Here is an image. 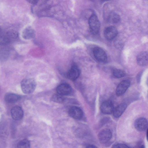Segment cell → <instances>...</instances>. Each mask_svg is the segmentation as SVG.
Returning <instances> with one entry per match:
<instances>
[{
	"mask_svg": "<svg viewBox=\"0 0 148 148\" xmlns=\"http://www.w3.org/2000/svg\"><path fill=\"white\" fill-rule=\"evenodd\" d=\"M36 84L35 81L32 78H26L21 82V87L23 92L25 94L32 93L35 89Z\"/></svg>",
	"mask_w": 148,
	"mask_h": 148,
	"instance_id": "1",
	"label": "cell"
},
{
	"mask_svg": "<svg viewBox=\"0 0 148 148\" xmlns=\"http://www.w3.org/2000/svg\"><path fill=\"white\" fill-rule=\"evenodd\" d=\"M88 23L91 33L94 34L98 33L100 29V24L97 15L92 14L89 17Z\"/></svg>",
	"mask_w": 148,
	"mask_h": 148,
	"instance_id": "2",
	"label": "cell"
},
{
	"mask_svg": "<svg viewBox=\"0 0 148 148\" xmlns=\"http://www.w3.org/2000/svg\"><path fill=\"white\" fill-rule=\"evenodd\" d=\"M112 134L111 130L106 128L101 130L98 134V138L100 143L105 144L108 142L111 139Z\"/></svg>",
	"mask_w": 148,
	"mask_h": 148,
	"instance_id": "3",
	"label": "cell"
},
{
	"mask_svg": "<svg viewBox=\"0 0 148 148\" xmlns=\"http://www.w3.org/2000/svg\"><path fill=\"white\" fill-rule=\"evenodd\" d=\"M93 53L95 57L99 62H104L107 60V56L105 52L101 48L95 47L93 49Z\"/></svg>",
	"mask_w": 148,
	"mask_h": 148,
	"instance_id": "4",
	"label": "cell"
},
{
	"mask_svg": "<svg viewBox=\"0 0 148 148\" xmlns=\"http://www.w3.org/2000/svg\"><path fill=\"white\" fill-rule=\"evenodd\" d=\"M130 81L128 80H125L121 81L116 88V95L119 96L123 95L130 86Z\"/></svg>",
	"mask_w": 148,
	"mask_h": 148,
	"instance_id": "5",
	"label": "cell"
},
{
	"mask_svg": "<svg viewBox=\"0 0 148 148\" xmlns=\"http://www.w3.org/2000/svg\"><path fill=\"white\" fill-rule=\"evenodd\" d=\"M100 109L102 113L107 114L112 113L114 109L112 103L109 100L103 101L101 104Z\"/></svg>",
	"mask_w": 148,
	"mask_h": 148,
	"instance_id": "6",
	"label": "cell"
},
{
	"mask_svg": "<svg viewBox=\"0 0 148 148\" xmlns=\"http://www.w3.org/2000/svg\"><path fill=\"white\" fill-rule=\"evenodd\" d=\"M148 123L147 119L144 117H140L136 119L134 123V126L136 129L140 132L145 130L147 127Z\"/></svg>",
	"mask_w": 148,
	"mask_h": 148,
	"instance_id": "7",
	"label": "cell"
},
{
	"mask_svg": "<svg viewBox=\"0 0 148 148\" xmlns=\"http://www.w3.org/2000/svg\"><path fill=\"white\" fill-rule=\"evenodd\" d=\"M12 118L14 120H19L21 119L23 116V111L21 108L18 106L13 107L10 111Z\"/></svg>",
	"mask_w": 148,
	"mask_h": 148,
	"instance_id": "8",
	"label": "cell"
},
{
	"mask_svg": "<svg viewBox=\"0 0 148 148\" xmlns=\"http://www.w3.org/2000/svg\"><path fill=\"white\" fill-rule=\"evenodd\" d=\"M72 90L70 85L66 83L60 84L56 88L57 93L63 96L69 95L71 92Z\"/></svg>",
	"mask_w": 148,
	"mask_h": 148,
	"instance_id": "9",
	"label": "cell"
},
{
	"mask_svg": "<svg viewBox=\"0 0 148 148\" xmlns=\"http://www.w3.org/2000/svg\"><path fill=\"white\" fill-rule=\"evenodd\" d=\"M104 34L106 39L108 40H111L116 37L118 34V31L114 27L110 26L105 29Z\"/></svg>",
	"mask_w": 148,
	"mask_h": 148,
	"instance_id": "10",
	"label": "cell"
},
{
	"mask_svg": "<svg viewBox=\"0 0 148 148\" xmlns=\"http://www.w3.org/2000/svg\"><path fill=\"white\" fill-rule=\"evenodd\" d=\"M80 74V71L75 65L73 66L68 71L67 77L69 79L73 81L77 79Z\"/></svg>",
	"mask_w": 148,
	"mask_h": 148,
	"instance_id": "11",
	"label": "cell"
},
{
	"mask_svg": "<svg viewBox=\"0 0 148 148\" xmlns=\"http://www.w3.org/2000/svg\"><path fill=\"white\" fill-rule=\"evenodd\" d=\"M69 114L71 117L76 119H81L83 116L82 110L77 106L71 107L69 110Z\"/></svg>",
	"mask_w": 148,
	"mask_h": 148,
	"instance_id": "12",
	"label": "cell"
},
{
	"mask_svg": "<svg viewBox=\"0 0 148 148\" xmlns=\"http://www.w3.org/2000/svg\"><path fill=\"white\" fill-rule=\"evenodd\" d=\"M148 53L146 51L140 53L137 56L136 61L138 64L140 66H145L148 64Z\"/></svg>",
	"mask_w": 148,
	"mask_h": 148,
	"instance_id": "13",
	"label": "cell"
},
{
	"mask_svg": "<svg viewBox=\"0 0 148 148\" xmlns=\"http://www.w3.org/2000/svg\"><path fill=\"white\" fill-rule=\"evenodd\" d=\"M126 107V105L124 103L118 105L113 110L112 112L115 118L119 117L125 110Z\"/></svg>",
	"mask_w": 148,
	"mask_h": 148,
	"instance_id": "14",
	"label": "cell"
},
{
	"mask_svg": "<svg viewBox=\"0 0 148 148\" xmlns=\"http://www.w3.org/2000/svg\"><path fill=\"white\" fill-rule=\"evenodd\" d=\"M21 98L20 95L12 93L7 94L4 97L5 101L10 103H15L19 100Z\"/></svg>",
	"mask_w": 148,
	"mask_h": 148,
	"instance_id": "15",
	"label": "cell"
},
{
	"mask_svg": "<svg viewBox=\"0 0 148 148\" xmlns=\"http://www.w3.org/2000/svg\"><path fill=\"white\" fill-rule=\"evenodd\" d=\"M22 36L25 39H30L33 38L35 36V32L31 27H27L23 31Z\"/></svg>",
	"mask_w": 148,
	"mask_h": 148,
	"instance_id": "16",
	"label": "cell"
},
{
	"mask_svg": "<svg viewBox=\"0 0 148 148\" xmlns=\"http://www.w3.org/2000/svg\"><path fill=\"white\" fill-rule=\"evenodd\" d=\"M107 19L109 22L115 23H118L120 21L121 18L118 14L115 12H111L108 14Z\"/></svg>",
	"mask_w": 148,
	"mask_h": 148,
	"instance_id": "17",
	"label": "cell"
},
{
	"mask_svg": "<svg viewBox=\"0 0 148 148\" xmlns=\"http://www.w3.org/2000/svg\"><path fill=\"white\" fill-rule=\"evenodd\" d=\"M9 56V50L5 48L0 49V61H5L8 58Z\"/></svg>",
	"mask_w": 148,
	"mask_h": 148,
	"instance_id": "18",
	"label": "cell"
},
{
	"mask_svg": "<svg viewBox=\"0 0 148 148\" xmlns=\"http://www.w3.org/2000/svg\"><path fill=\"white\" fill-rule=\"evenodd\" d=\"M30 147V143L26 139L22 140L17 144V147L19 148H27Z\"/></svg>",
	"mask_w": 148,
	"mask_h": 148,
	"instance_id": "19",
	"label": "cell"
},
{
	"mask_svg": "<svg viewBox=\"0 0 148 148\" xmlns=\"http://www.w3.org/2000/svg\"><path fill=\"white\" fill-rule=\"evenodd\" d=\"M114 76L116 78L123 77L125 75V72L123 71L118 69H114L112 72Z\"/></svg>",
	"mask_w": 148,
	"mask_h": 148,
	"instance_id": "20",
	"label": "cell"
},
{
	"mask_svg": "<svg viewBox=\"0 0 148 148\" xmlns=\"http://www.w3.org/2000/svg\"><path fill=\"white\" fill-rule=\"evenodd\" d=\"M52 100L55 102L62 103L64 101V98L63 96L57 93L55 94L53 96Z\"/></svg>",
	"mask_w": 148,
	"mask_h": 148,
	"instance_id": "21",
	"label": "cell"
},
{
	"mask_svg": "<svg viewBox=\"0 0 148 148\" xmlns=\"http://www.w3.org/2000/svg\"><path fill=\"white\" fill-rule=\"evenodd\" d=\"M10 39L8 36H0V45H7L10 42Z\"/></svg>",
	"mask_w": 148,
	"mask_h": 148,
	"instance_id": "22",
	"label": "cell"
},
{
	"mask_svg": "<svg viewBox=\"0 0 148 148\" xmlns=\"http://www.w3.org/2000/svg\"><path fill=\"white\" fill-rule=\"evenodd\" d=\"M7 34L9 38H17L18 36V33L14 31L9 32L7 33Z\"/></svg>",
	"mask_w": 148,
	"mask_h": 148,
	"instance_id": "23",
	"label": "cell"
},
{
	"mask_svg": "<svg viewBox=\"0 0 148 148\" xmlns=\"http://www.w3.org/2000/svg\"><path fill=\"white\" fill-rule=\"evenodd\" d=\"M113 148H129L130 147L128 145L123 144L117 143L113 145L112 146Z\"/></svg>",
	"mask_w": 148,
	"mask_h": 148,
	"instance_id": "24",
	"label": "cell"
},
{
	"mask_svg": "<svg viewBox=\"0 0 148 148\" xmlns=\"http://www.w3.org/2000/svg\"><path fill=\"white\" fill-rule=\"evenodd\" d=\"M29 3L33 4H36L38 2L39 0H26Z\"/></svg>",
	"mask_w": 148,
	"mask_h": 148,
	"instance_id": "25",
	"label": "cell"
},
{
	"mask_svg": "<svg viewBox=\"0 0 148 148\" xmlns=\"http://www.w3.org/2000/svg\"><path fill=\"white\" fill-rule=\"evenodd\" d=\"M87 147L88 148H95L97 147L96 146L93 145H89L87 146Z\"/></svg>",
	"mask_w": 148,
	"mask_h": 148,
	"instance_id": "26",
	"label": "cell"
},
{
	"mask_svg": "<svg viewBox=\"0 0 148 148\" xmlns=\"http://www.w3.org/2000/svg\"><path fill=\"white\" fill-rule=\"evenodd\" d=\"M103 1H109V0H103Z\"/></svg>",
	"mask_w": 148,
	"mask_h": 148,
	"instance_id": "27",
	"label": "cell"
}]
</instances>
